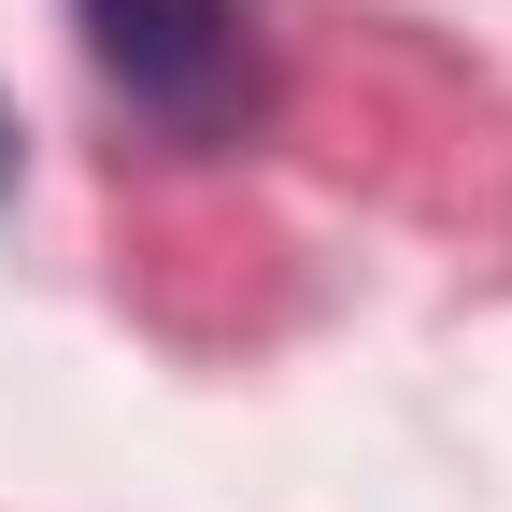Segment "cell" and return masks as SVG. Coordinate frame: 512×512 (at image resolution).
<instances>
[{"label": "cell", "mask_w": 512, "mask_h": 512, "mask_svg": "<svg viewBox=\"0 0 512 512\" xmlns=\"http://www.w3.org/2000/svg\"><path fill=\"white\" fill-rule=\"evenodd\" d=\"M72 43L100 100L171 157H214L271 114V29L256 0H72Z\"/></svg>", "instance_id": "obj_1"}, {"label": "cell", "mask_w": 512, "mask_h": 512, "mask_svg": "<svg viewBox=\"0 0 512 512\" xmlns=\"http://www.w3.org/2000/svg\"><path fill=\"white\" fill-rule=\"evenodd\" d=\"M0 200H15V100H0Z\"/></svg>", "instance_id": "obj_2"}]
</instances>
